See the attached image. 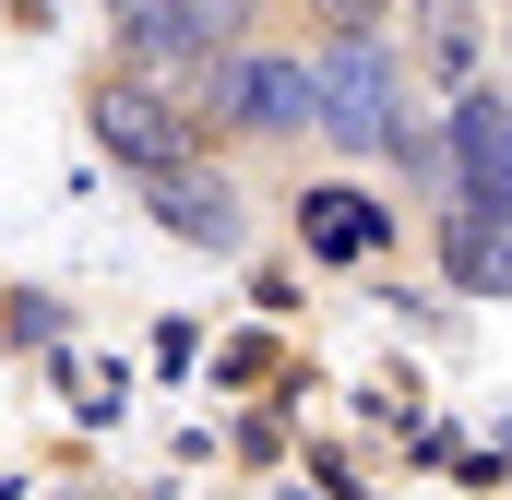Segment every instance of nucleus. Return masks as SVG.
Returning <instances> with one entry per match:
<instances>
[{
	"label": "nucleus",
	"instance_id": "0eeeda50",
	"mask_svg": "<svg viewBox=\"0 0 512 500\" xmlns=\"http://www.w3.org/2000/svg\"><path fill=\"white\" fill-rule=\"evenodd\" d=\"M417 36H405V84H441V96H477L489 84V24L477 0H405Z\"/></svg>",
	"mask_w": 512,
	"mask_h": 500
},
{
	"label": "nucleus",
	"instance_id": "7ed1b4c3",
	"mask_svg": "<svg viewBox=\"0 0 512 500\" xmlns=\"http://www.w3.org/2000/svg\"><path fill=\"white\" fill-rule=\"evenodd\" d=\"M84 131H96V155L120 167L131 191L203 167V120H191V96H167V84H143V72H96V84H84Z\"/></svg>",
	"mask_w": 512,
	"mask_h": 500
},
{
	"label": "nucleus",
	"instance_id": "f03ea898",
	"mask_svg": "<svg viewBox=\"0 0 512 500\" xmlns=\"http://www.w3.org/2000/svg\"><path fill=\"white\" fill-rule=\"evenodd\" d=\"M191 120L203 143H298L310 131V48H227V60H203V84H191Z\"/></svg>",
	"mask_w": 512,
	"mask_h": 500
},
{
	"label": "nucleus",
	"instance_id": "1a4fd4ad",
	"mask_svg": "<svg viewBox=\"0 0 512 500\" xmlns=\"http://www.w3.org/2000/svg\"><path fill=\"white\" fill-rule=\"evenodd\" d=\"M429 239H441V274H453L465 298H512V215L441 203V215H429Z\"/></svg>",
	"mask_w": 512,
	"mask_h": 500
},
{
	"label": "nucleus",
	"instance_id": "9d476101",
	"mask_svg": "<svg viewBox=\"0 0 512 500\" xmlns=\"http://www.w3.org/2000/svg\"><path fill=\"white\" fill-rule=\"evenodd\" d=\"M179 36L203 60H227V48H251V0H179Z\"/></svg>",
	"mask_w": 512,
	"mask_h": 500
},
{
	"label": "nucleus",
	"instance_id": "39448f33",
	"mask_svg": "<svg viewBox=\"0 0 512 500\" xmlns=\"http://www.w3.org/2000/svg\"><path fill=\"white\" fill-rule=\"evenodd\" d=\"M143 215H155L179 250H215V262H239V250H251V203H239V179H227V167L143 179Z\"/></svg>",
	"mask_w": 512,
	"mask_h": 500
},
{
	"label": "nucleus",
	"instance_id": "20e7f679",
	"mask_svg": "<svg viewBox=\"0 0 512 500\" xmlns=\"http://www.w3.org/2000/svg\"><path fill=\"white\" fill-rule=\"evenodd\" d=\"M441 167H453V203H477V215H512V96H501V84L453 96Z\"/></svg>",
	"mask_w": 512,
	"mask_h": 500
},
{
	"label": "nucleus",
	"instance_id": "f8f14e48",
	"mask_svg": "<svg viewBox=\"0 0 512 500\" xmlns=\"http://www.w3.org/2000/svg\"><path fill=\"white\" fill-rule=\"evenodd\" d=\"M298 12H310L322 36H382V24L405 12V0H298Z\"/></svg>",
	"mask_w": 512,
	"mask_h": 500
},
{
	"label": "nucleus",
	"instance_id": "423d86ee",
	"mask_svg": "<svg viewBox=\"0 0 512 500\" xmlns=\"http://www.w3.org/2000/svg\"><path fill=\"white\" fill-rule=\"evenodd\" d=\"M286 215H298V250H310V262H382V250L405 239V215H393L382 191H358V179H310Z\"/></svg>",
	"mask_w": 512,
	"mask_h": 500
},
{
	"label": "nucleus",
	"instance_id": "f257e3e1",
	"mask_svg": "<svg viewBox=\"0 0 512 500\" xmlns=\"http://www.w3.org/2000/svg\"><path fill=\"white\" fill-rule=\"evenodd\" d=\"M417 120V84H405V60H393L382 36H322L310 48V143H334V155H393Z\"/></svg>",
	"mask_w": 512,
	"mask_h": 500
},
{
	"label": "nucleus",
	"instance_id": "6e6552de",
	"mask_svg": "<svg viewBox=\"0 0 512 500\" xmlns=\"http://www.w3.org/2000/svg\"><path fill=\"white\" fill-rule=\"evenodd\" d=\"M108 48H120V72L167 84V96H179V72L203 84V48L179 36V0H108Z\"/></svg>",
	"mask_w": 512,
	"mask_h": 500
},
{
	"label": "nucleus",
	"instance_id": "2eb2a0df",
	"mask_svg": "<svg viewBox=\"0 0 512 500\" xmlns=\"http://www.w3.org/2000/svg\"><path fill=\"white\" fill-rule=\"evenodd\" d=\"M501 36H512V12H501Z\"/></svg>",
	"mask_w": 512,
	"mask_h": 500
},
{
	"label": "nucleus",
	"instance_id": "4468645a",
	"mask_svg": "<svg viewBox=\"0 0 512 500\" xmlns=\"http://www.w3.org/2000/svg\"><path fill=\"white\" fill-rule=\"evenodd\" d=\"M262 370H274V346H262V334H239V346L215 358V381H262Z\"/></svg>",
	"mask_w": 512,
	"mask_h": 500
},
{
	"label": "nucleus",
	"instance_id": "9b49d317",
	"mask_svg": "<svg viewBox=\"0 0 512 500\" xmlns=\"http://www.w3.org/2000/svg\"><path fill=\"white\" fill-rule=\"evenodd\" d=\"M0 346H60V298L12 286V298H0Z\"/></svg>",
	"mask_w": 512,
	"mask_h": 500
},
{
	"label": "nucleus",
	"instance_id": "ddd939ff",
	"mask_svg": "<svg viewBox=\"0 0 512 500\" xmlns=\"http://www.w3.org/2000/svg\"><path fill=\"white\" fill-rule=\"evenodd\" d=\"M120 405H131V370H84V405H72V417H96V429H108Z\"/></svg>",
	"mask_w": 512,
	"mask_h": 500
}]
</instances>
